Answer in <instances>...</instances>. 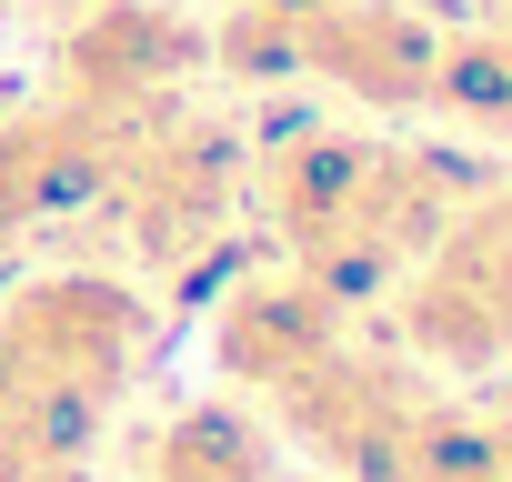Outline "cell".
<instances>
[{
    "instance_id": "6da1fadb",
    "label": "cell",
    "mask_w": 512,
    "mask_h": 482,
    "mask_svg": "<svg viewBox=\"0 0 512 482\" xmlns=\"http://www.w3.org/2000/svg\"><path fill=\"white\" fill-rule=\"evenodd\" d=\"M262 211L292 241V262L362 302V292H402L412 262L452 231L462 181L432 151H392V141H352V131H302L272 151L262 171Z\"/></svg>"
},
{
    "instance_id": "7a4b0ae2",
    "label": "cell",
    "mask_w": 512,
    "mask_h": 482,
    "mask_svg": "<svg viewBox=\"0 0 512 482\" xmlns=\"http://www.w3.org/2000/svg\"><path fill=\"white\" fill-rule=\"evenodd\" d=\"M151 362V302L121 272H41L0 302V432L71 472Z\"/></svg>"
},
{
    "instance_id": "3957f363",
    "label": "cell",
    "mask_w": 512,
    "mask_h": 482,
    "mask_svg": "<svg viewBox=\"0 0 512 482\" xmlns=\"http://www.w3.org/2000/svg\"><path fill=\"white\" fill-rule=\"evenodd\" d=\"M442 402L452 392L412 352L332 342L312 372H292L272 392V422L302 432V452L322 462V482H422V452H432Z\"/></svg>"
},
{
    "instance_id": "277c9868",
    "label": "cell",
    "mask_w": 512,
    "mask_h": 482,
    "mask_svg": "<svg viewBox=\"0 0 512 482\" xmlns=\"http://www.w3.org/2000/svg\"><path fill=\"white\" fill-rule=\"evenodd\" d=\"M402 352L422 372H512V191L452 211L402 282Z\"/></svg>"
},
{
    "instance_id": "5b68a950",
    "label": "cell",
    "mask_w": 512,
    "mask_h": 482,
    "mask_svg": "<svg viewBox=\"0 0 512 482\" xmlns=\"http://www.w3.org/2000/svg\"><path fill=\"white\" fill-rule=\"evenodd\" d=\"M241 181H251V171H241V141H231L221 121H201V111H161V121L121 151L101 211L121 221V241H131L141 262H191L201 241L231 221Z\"/></svg>"
},
{
    "instance_id": "8992f818",
    "label": "cell",
    "mask_w": 512,
    "mask_h": 482,
    "mask_svg": "<svg viewBox=\"0 0 512 482\" xmlns=\"http://www.w3.org/2000/svg\"><path fill=\"white\" fill-rule=\"evenodd\" d=\"M191 71H211V31L171 0H91L61 41V101L101 111H171Z\"/></svg>"
},
{
    "instance_id": "52a82bcc",
    "label": "cell",
    "mask_w": 512,
    "mask_h": 482,
    "mask_svg": "<svg viewBox=\"0 0 512 482\" xmlns=\"http://www.w3.org/2000/svg\"><path fill=\"white\" fill-rule=\"evenodd\" d=\"M442 41L452 31L422 21L412 0H312L302 51H292V81H332L362 111H412V101H432Z\"/></svg>"
},
{
    "instance_id": "ba28073f",
    "label": "cell",
    "mask_w": 512,
    "mask_h": 482,
    "mask_svg": "<svg viewBox=\"0 0 512 482\" xmlns=\"http://www.w3.org/2000/svg\"><path fill=\"white\" fill-rule=\"evenodd\" d=\"M332 342H352V302L342 292H322L302 262L292 272H262V282H241L231 302H221V322H211V362H221V382L231 392H282L292 372H312Z\"/></svg>"
},
{
    "instance_id": "9c48e42d",
    "label": "cell",
    "mask_w": 512,
    "mask_h": 482,
    "mask_svg": "<svg viewBox=\"0 0 512 482\" xmlns=\"http://www.w3.org/2000/svg\"><path fill=\"white\" fill-rule=\"evenodd\" d=\"M141 482H282V452L251 402H191L151 432Z\"/></svg>"
},
{
    "instance_id": "30bf717a",
    "label": "cell",
    "mask_w": 512,
    "mask_h": 482,
    "mask_svg": "<svg viewBox=\"0 0 512 482\" xmlns=\"http://www.w3.org/2000/svg\"><path fill=\"white\" fill-rule=\"evenodd\" d=\"M432 111H442V121H462L472 141H512V11H492L482 31L442 41Z\"/></svg>"
},
{
    "instance_id": "8fae6325",
    "label": "cell",
    "mask_w": 512,
    "mask_h": 482,
    "mask_svg": "<svg viewBox=\"0 0 512 482\" xmlns=\"http://www.w3.org/2000/svg\"><path fill=\"white\" fill-rule=\"evenodd\" d=\"M422 482H512V402H442Z\"/></svg>"
},
{
    "instance_id": "7c38bea8",
    "label": "cell",
    "mask_w": 512,
    "mask_h": 482,
    "mask_svg": "<svg viewBox=\"0 0 512 482\" xmlns=\"http://www.w3.org/2000/svg\"><path fill=\"white\" fill-rule=\"evenodd\" d=\"M41 482H81V462H71V472H41Z\"/></svg>"
},
{
    "instance_id": "4fadbf2b",
    "label": "cell",
    "mask_w": 512,
    "mask_h": 482,
    "mask_svg": "<svg viewBox=\"0 0 512 482\" xmlns=\"http://www.w3.org/2000/svg\"><path fill=\"white\" fill-rule=\"evenodd\" d=\"M282 482H322V472H282Z\"/></svg>"
},
{
    "instance_id": "5bb4252c",
    "label": "cell",
    "mask_w": 512,
    "mask_h": 482,
    "mask_svg": "<svg viewBox=\"0 0 512 482\" xmlns=\"http://www.w3.org/2000/svg\"><path fill=\"white\" fill-rule=\"evenodd\" d=\"M492 11H512V0H492Z\"/></svg>"
}]
</instances>
